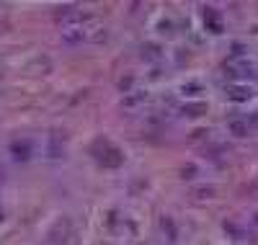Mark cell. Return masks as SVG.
I'll list each match as a JSON object with an SVG mask.
<instances>
[{
	"instance_id": "6da1fadb",
	"label": "cell",
	"mask_w": 258,
	"mask_h": 245,
	"mask_svg": "<svg viewBox=\"0 0 258 245\" xmlns=\"http://www.w3.org/2000/svg\"><path fill=\"white\" fill-rule=\"evenodd\" d=\"M225 73H230L232 78H248V75H255V65L248 54L245 57H230L225 65Z\"/></svg>"
},
{
	"instance_id": "7a4b0ae2",
	"label": "cell",
	"mask_w": 258,
	"mask_h": 245,
	"mask_svg": "<svg viewBox=\"0 0 258 245\" xmlns=\"http://www.w3.org/2000/svg\"><path fill=\"white\" fill-rule=\"evenodd\" d=\"M8 152H11V160L16 163H29L34 158V142L31 140H13L8 145Z\"/></svg>"
},
{
	"instance_id": "3957f363",
	"label": "cell",
	"mask_w": 258,
	"mask_h": 245,
	"mask_svg": "<svg viewBox=\"0 0 258 245\" xmlns=\"http://www.w3.org/2000/svg\"><path fill=\"white\" fill-rule=\"evenodd\" d=\"M44 145H47V150H44L47 160H59L64 155V137L59 135V132H49V140Z\"/></svg>"
},
{
	"instance_id": "277c9868",
	"label": "cell",
	"mask_w": 258,
	"mask_h": 245,
	"mask_svg": "<svg viewBox=\"0 0 258 245\" xmlns=\"http://www.w3.org/2000/svg\"><path fill=\"white\" fill-rule=\"evenodd\" d=\"M253 88L250 85H238V83H230V85H225V96L227 98H232V101H248V98H253Z\"/></svg>"
},
{
	"instance_id": "5b68a950",
	"label": "cell",
	"mask_w": 258,
	"mask_h": 245,
	"mask_svg": "<svg viewBox=\"0 0 258 245\" xmlns=\"http://www.w3.org/2000/svg\"><path fill=\"white\" fill-rule=\"evenodd\" d=\"M147 103V93H132V96H126L124 98V108H140V106H145Z\"/></svg>"
},
{
	"instance_id": "8992f818",
	"label": "cell",
	"mask_w": 258,
	"mask_h": 245,
	"mask_svg": "<svg viewBox=\"0 0 258 245\" xmlns=\"http://www.w3.org/2000/svg\"><path fill=\"white\" fill-rule=\"evenodd\" d=\"M142 54H145V59H160L163 57V49L158 47V44H145V47H142Z\"/></svg>"
},
{
	"instance_id": "52a82bcc",
	"label": "cell",
	"mask_w": 258,
	"mask_h": 245,
	"mask_svg": "<svg viewBox=\"0 0 258 245\" xmlns=\"http://www.w3.org/2000/svg\"><path fill=\"white\" fill-rule=\"evenodd\" d=\"M230 129L235 132V135H248V119H245V121L232 119V121H230Z\"/></svg>"
},
{
	"instance_id": "ba28073f",
	"label": "cell",
	"mask_w": 258,
	"mask_h": 245,
	"mask_svg": "<svg viewBox=\"0 0 258 245\" xmlns=\"http://www.w3.org/2000/svg\"><path fill=\"white\" fill-rule=\"evenodd\" d=\"M207 111V106L204 103H194V106H183V114H194V116H199V114H204Z\"/></svg>"
}]
</instances>
